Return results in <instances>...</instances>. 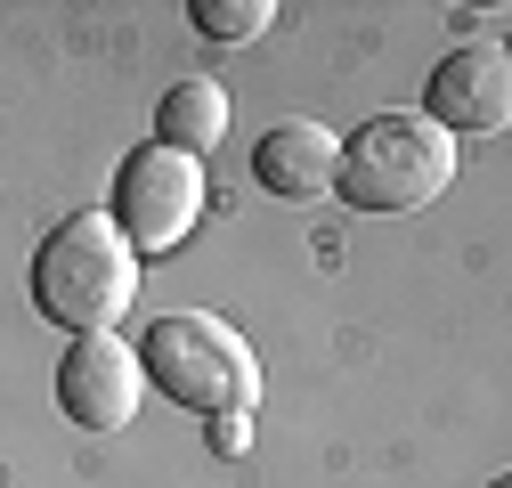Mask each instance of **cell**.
Listing matches in <instances>:
<instances>
[{"mask_svg":"<svg viewBox=\"0 0 512 488\" xmlns=\"http://www.w3.org/2000/svg\"><path fill=\"white\" fill-rule=\"evenodd\" d=\"M456 171H464V147L447 139L439 122H423V114H374L366 131L342 139L334 196L350 212L399 220V212H431L447 188H456Z\"/></svg>","mask_w":512,"mask_h":488,"instance_id":"3957f363","label":"cell"},{"mask_svg":"<svg viewBox=\"0 0 512 488\" xmlns=\"http://www.w3.org/2000/svg\"><path fill=\"white\" fill-rule=\"evenodd\" d=\"M334 171H342V139L326 122H269L261 147H252V179L285 204H317L334 196Z\"/></svg>","mask_w":512,"mask_h":488,"instance_id":"52a82bcc","label":"cell"},{"mask_svg":"<svg viewBox=\"0 0 512 488\" xmlns=\"http://www.w3.org/2000/svg\"><path fill=\"white\" fill-rule=\"evenodd\" d=\"M139 301V253L122 244V228L106 212H74L41 236L33 253V310L49 326H66L74 342L82 334H114Z\"/></svg>","mask_w":512,"mask_h":488,"instance_id":"7a4b0ae2","label":"cell"},{"mask_svg":"<svg viewBox=\"0 0 512 488\" xmlns=\"http://www.w3.org/2000/svg\"><path fill=\"white\" fill-rule=\"evenodd\" d=\"M204 204H212V188H204V163L196 155H171V147H131L122 155V171H114V228H122V244H131L139 261H155V253H179L187 244V228L204 220Z\"/></svg>","mask_w":512,"mask_h":488,"instance_id":"277c9868","label":"cell"},{"mask_svg":"<svg viewBox=\"0 0 512 488\" xmlns=\"http://www.w3.org/2000/svg\"><path fill=\"white\" fill-rule=\"evenodd\" d=\"M187 17H196V33L204 41H261L269 25H277V0H196V9H187Z\"/></svg>","mask_w":512,"mask_h":488,"instance_id":"9c48e42d","label":"cell"},{"mask_svg":"<svg viewBox=\"0 0 512 488\" xmlns=\"http://www.w3.org/2000/svg\"><path fill=\"white\" fill-rule=\"evenodd\" d=\"M423 122H439L447 139H488L512 122V57L496 41H464L439 57V74L423 82Z\"/></svg>","mask_w":512,"mask_h":488,"instance_id":"5b68a950","label":"cell"},{"mask_svg":"<svg viewBox=\"0 0 512 488\" xmlns=\"http://www.w3.org/2000/svg\"><path fill=\"white\" fill-rule=\"evenodd\" d=\"M139 375H147L171 407L204 415L228 456L244 448L252 407H261V358H252V342H244L228 318H212V310H171V318H155V326L139 334Z\"/></svg>","mask_w":512,"mask_h":488,"instance_id":"6da1fadb","label":"cell"},{"mask_svg":"<svg viewBox=\"0 0 512 488\" xmlns=\"http://www.w3.org/2000/svg\"><path fill=\"white\" fill-rule=\"evenodd\" d=\"M147 399V375H139V350L114 342V334H82L57 366V407H66L82 432H122Z\"/></svg>","mask_w":512,"mask_h":488,"instance_id":"8992f818","label":"cell"},{"mask_svg":"<svg viewBox=\"0 0 512 488\" xmlns=\"http://www.w3.org/2000/svg\"><path fill=\"white\" fill-rule=\"evenodd\" d=\"M220 139H228V90H220V82H204V74H196V82H171V90H163V106H155V147L196 155V163H204Z\"/></svg>","mask_w":512,"mask_h":488,"instance_id":"ba28073f","label":"cell"}]
</instances>
